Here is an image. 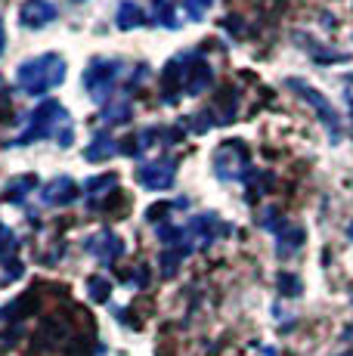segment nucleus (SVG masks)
Returning a JSON list of instances; mask_svg holds the SVG:
<instances>
[{
    "label": "nucleus",
    "instance_id": "1",
    "mask_svg": "<svg viewBox=\"0 0 353 356\" xmlns=\"http://www.w3.org/2000/svg\"><path fill=\"white\" fill-rule=\"evenodd\" d=\"M63 81H65V59L56 56V53H44V56L28 59L16 72L19 90H25L28 97H40V93L59 87Z\"/></svg>",
    "mask_w": 353,
    "mask_h": 356
},
{
    "label": "nucleus",
    "instance_id": "2",
    "mask_svg": "<svg viewBox=\"0 0 353 356\" xmlns=\"http://www.w3.org/2000/svg\"><path fill=\"white\" fill-rule=\"evenodd\" d=\"M65 124H72V121H69V112L63 108V102L44 99V102H40V106L35 108V112L28 115V127H25L22 134H19L16 140L10 143V146H31V143H38V140L56 136Z\"/></svg>",
    "mask_w": 353,
    "mask_h": 356
},
{
    "label": "nucleus",
    "instance_id": "3",
    "mask_svg": "<svg viewBox=\"0 0 353 356\" xmlns=\"http://www.w3.org/2000/svg\"><path fill=\"white\" fill-rule=\"evenodd\" d=\"M251 152L242 140H223L220 146L214 149L211 155V164H214V174L220 180H245L248 170H251Z\"/></svg>",
    "mask_w": 353,
    "mask_h": 356
},
{
    "label": "nucleus",
    "instance_id": "4",
    "mask_svg": "<svg viewBox=\"0 0 353 356\" xmlns=\"http://www.w3.org/2000/svg\"><path fill=\"white\" fill-rule=\"evenodd\" d=\"M118 78H121V59L97 56L84 68V87H87V93H90L93 102H106Z\"/></svg>",
    "mask_w": 353,
    "mask_h": 356
},
{
    "label": "nucleus",
    "instance_id": "5",
    "mask_svg": "<svg viewBox=\"0 0 353 356\" xmlns=\"http://www.w3.org/2000/svg\"><path fill=\"white\" fill-rule=\"evenodd\" d=\"M285 87H288V90H295V93H297V97H301L304 102H310V106L316 108L319 121H322V127L329 130V140H331V143H338V140H341V134H344V130H341V118H338V108L331 106V102L325 99L322 93L316 90V87H310L307 81H301V78H291Z\"/></svg>",
    "mask_w": 353,
    "mask_h": 356
},
{
    "label": "nucleus",
    "instance_id": "6",
    "mask_svg": "<svg viewBox=\"0 0 353 356\" xmlns=\"http://www.w3.org/2000/svg\"><path fill=\"white\" fill-rule=\"evenodd\" d=\"M183 78V97H202L214 84V68L202 59V53H183L176 56Z\"/></svg>",
    "mask_w": 353,
    "mask_h": 356
},
{
    "label": "nucleus",
    "instance_id": "7",
    "mask_svg": "<svg viewBox=\"0 0 353 356\" xmlns=\"http://www.w3.org/2000/svg\"><path fill=\"white\" fill-rule=\"evenodd\" d=\"M137 183L146 189H171L176 180V161L174 159H161V161H149L137 168Z\"/></svg>",
    "mask_w": 353,
    "mask_h": 356
},
{
    "label": "nucleus",
    "instance_id": "8",
    "mask_svg": "<svg viewBox=\"0 0 353 356\" xmlns=\"http://www.w3.org/2000/svg\"><path fill=\"white\" fill-rule=\"evenodd\" d=\"M227 232H229V227L217 214H211V211L195 214L192 220H189V227H186L189 242H202V245H211L217 236H227Z\"/></svg>",
    "mask_w": 353,
    "mask_h": 356
},
{
    "label": "nucleus",
    "instance_id": "9",
    "mask_svg": "<svg viewBox=\"0 0 353 356\" xmlns=\"http://www.w3.org/2000/svg\"><path fill=\"white\" fill-rule=\"evenodd\" d=\"M84 248L90 251L93 257H99L103 264H115L121 254H124V242H121L118 236H115L112 229H99L97 236H90L84 242Z\"/></svg>",
    "mask_w": 353,
    "mask_h": 356
},
{
    "label": "nucleus",
    "instance_id": "10",
    "mask_svg": "<svg viewBox=\"0 0 353 356\" xmlns=\"http://www.w3.org/2000/svg\"><path fill=\"white\" fill-rule=\"evenodd\" d=\"M78 198H81L78 183H74L72 177H53V180L40 189V202L56 204V208H63V204H74Z\"/></svg>",
    "mask_w": 353,
    "mask_h": 356
},
{
    "label": "nucleus",
    "instance_id": "11",
    "mask_svg": "<svg viewBox=\"0 0 353 356\" xmlns=\"http://www.w3.org/2000/svg\"><path fill=\"white\" fill-rule=\"evenodd\" d=\"M53 19H56V6H53L50 0H25V3L19 6V22H22L25 29H44Z\"/></svg>",
    "mask_w": 353,
    "mask_h": 356
},
{
    "label": "nucleus",
    "instance_id": "12",
    "mask_svg": "<svg viewBox=\"0 0 353 356\" xmlns=\"http://www.w3.org/2000/svg\"><path fill=\"white\" fill-rule=\"evenodd\" d=\"M208 115H214V124H233L236 115H239V93H236L233 87H223V90L217 93L214 106L208 108Z\"/></svg>",
    "mask_w": 353,
    "mask_h": 356
},
{
    "label": "nucleus",
    "instance_id": "13",
    "mask_svg": "<svg viewBox=\"0 0 353 356\" xmlns=\"http://www.w3.org/2000/svg\"><path fill=\"white\" fill-rule=\"evenodd\" d=\"M38 189V177L35 174H19V177H13V180H6V186H3V202H22L28 193H35Z\"/></svg>",
    "mask_w": 353,
    "mask_h": 356
},
{
    "label": "nucleus",
    "instance_id": "14",
    "mask_svg": "<svg viewBox=\"0 0 353 356\" xmlns=\"http://www.w3.org/2000/svg\"><path fill=\"white\" fill-rule=\"evenodd\" d=\"M115 183H118V177H115V174L90 177V180L84 183V189H87V204H90V208H99V198L108 195V193H115Z\"/></svg>",
    "mask_w": 353,
    "mask_h": 356
},
{
    "label": "nucleus",
    "instance_id": "15",
    "mask_svg": "<svg viewBox=\"0 0 353 356\" xmlns=\"http://www.w3.org/2000/svg\"><path fill=\"white\" fill-rule=\"evenodd\" d=\"M142 22H146V13H142L137 3L124 0V3L118 6V16H115V25H118L121 31H133V29H140Z\"/></svg>",
    "mask_w": 353,
    "mask_h": 356
},
{
    "label": "nucleus",
    "instance_id": "16",
    "mask_svg": "<svg viewBox=\"0 0 353 356\" xmlns=\"http://www.w3.org/2000/svg\"><path fill=\"white\" fill-rule=\"evenodd\" d=\"M118 152V143L112 140V136H106V134H97V140L90 143V146L84 149V159L87 161H106V159H112V155Z\"/></svg>",
    "mask_w": 353,
    "mask_h": 356
},
{
    "label": "nucleus",
    "instance_id": "17",
    "mask_svg": "<svg viewBox=\"0 0 353 356\" xmlns=\"http://www.w3.org/2000/svg\"><path fill=\"white\" fill-rule=\"evenodd\" d=\"M133 118V106L127 97H118L115 102H108L103 108V121L106 124H127V121Z\"/></svg>",
    "mask_w": 353,
    "mask_h": 356
},
{
    "label": "nucleus",
    "instance_id": "18",
    "mask_svg": "<svg viewBox=\"0 0 353 356\" xmlns=\"http://www.w3.org/2000/svg\"><path fill=\"white\" fill-rule=\"evenodd\" d=\"M152 22L161 29H180V19L174 13V0H152Z\"/></svg>",
    "mask_w": 353,
    "mask_h": 356
},
{
    "label": "nucleus",
    "instance_id": "19",
    "mask_svg": "<svg viewBox=\"0 0 353 356\" xmlns=\"http://www.w3.org/2000/svg\"><path fill=\"white\" fill-rule=\"evenodd\" d=\"M301 245H304V229H301V227H285V229L279 232V257L295 254Z\"/></svg>",
    "mask_w": 353,
    "mask_h": 356
},
{
    "label": "nucleus",
    "instance_id": "20",
    "mask_svg": "<svg viewBox=\"0 0 353 356\" xmlns=\"http://www.w3.org/2000/svg\"><path fill=\"white\" fill-rule=\"evenodd\" d=\"M261 227L279 236V232H282L285 227H288V220H285V217H282V211L276 208V204H267V208L261 211Z\"/></svg>",
    "mask_w": 353,
    "mask_h": 356
},
{
    "label": "nucleus",
    "instance_id": "21",
    "mask_svg": "<svg viewBox=\"0 0 353 356\" xmlns=\"http://www.w3.org/2000/svg\"><path fill=\"white\" fill-rule=\"evenodd\" d=\"M108 291H112L108 279H103V276L87 279V294H90V300H97V304H106V300H108Z\"/></svg>",
    "mask_w": 353,
    "mask_h": 356
},
{
    "label": "nucleus",
    "instance_id": "22",
    "mask_svg": "<svg viewBox=\"0 0 353 356\" xmlns=\"http://www.w3.org/2000/svg\"><path fill=\"white\" fill-rule=\"evenodd\" d=\"M214 6V0H186V16L189 22H202L205 19V13Z\"/></svg>",
    "mask_w": 353,
    "mask_h": 356
},
{
    "label": "nucleus",
    "instance_id": "23",
    "mask_svg": "<svg viewBox=\"0 0 353 356\" xmlns=\"http://www.w3.org/2000/svg\"><path fill=\"white\" fill-rule=\"evenodd\" d=\"M183 257H186L183 251L165 248V254H161V273H165V276H174V273H176V264H180Z\"/></svg>",
    "mask_w": 353,
    "mask_h": 356
},
{
    "label": "nucleus",
    "instance_id": "24",
    "mask_svg": "<svg viewBox=\"0 0 353 356\" xmlns=\"http://www.w3.org/2000/svg\"><path fill=\"white\" fill-rule=\"evenodd\" d=\"M279 289H282V294H301V282H297L295 276H279Z\"/></svg>",
    "mask_w": 353,
    "mask_h": 356
},
{
    "label": "nucleus",
    "instance_id": "25",
    "mask_svg": "<svg viewBox=\"0 0 353 356\" xmlns=\"http://www.w3.org/2000/svg\"><path fill=\"white\" fill-rule=\"evenodd\" d=\"M167 211H171V204H165V202L152 204V208H149V211H146V220L158 223V220H161V214H165V217H167Z\"/></svg>",
    "mask_w": 353,
    "mask_h": 356
},
{
    "label": "nucleus",
    "instance_id": "26",
    "mask_svg": "<svg viewBox=\"0 0 353 356\" xmlns=\"http://www.w3.org/2000/svg\"><path fill=\"white\" fill-rule=\"evenodd\" d=\"M56 140H59V146H72V140H74V127H72V124H65V127L56 134Z\"/></svg>",
    "mask_w": 353,
    "mask_h": 356
},
{
    "label": "nucleus",
    "instance_id": "27",
    "mask_svg": "<svg viewBox=\"0 0 353 356\" xmlns=\"http://www.w3.org/2000/svg\"><path fill=\"white\" fill-rule=\"evenodd\" d=\"M0 121H13V106H10V97H0Z\"/></svg>",
    "mask_w": 353,
    "mask_h": 356
},
{
    "label": "nucleus",
    "instance_id": "28",
    "mask_svg": "<svg viewBox=\"0 0 353 356\" xmlns=\"http://www.w3.org/2000/svg\"><path fill=\"white\" fill-rule=\"evenodd\" d=\"M3 44H6V34H3V19H0V56H3Z\"/></svg>",
    "mask_w": 353,
    "mask_h": 356
},
{
    "label": "nucleus",
    "instance_id": "29",
    "mask_svg": "<svg viewBox=\"0 0 353 356\" xmlns=\"http://www.w3.org/2000/svg\"><path fill=\"white\" fill-rule=\"evenodd\" d=\"M347 236H350V238H353V223H350V227H347Z\"/></svg>",
    "mask_w": 353,
    "mask_h": 356
},
{
    "label": "nucleus",
    "instance_id": "30",
    "mask_svg": "<svg viewBox=\"0 0 353 356\" xmlns=\"http://www.w3.org/2000/svg\"><path fill=\"white\" fill-rule=\"evenodd\" d=\"M74 3H84V0H74Z\"/></svg>",
    "mask_w": 353,
    "mask_h": 356
},
{
    "label": "nucleus",
    "instance_id": "31",
    "mask_svg": "<svg viewBox=\"0 0 353 356\" xmlns=\"http://www.w3.org/2000/svg\"><path fill=\"white\" fill-rule=\"evenodd\" d=\"M0 232H3V227H0Z\"/></svg>",
    "mask_w": 353,
    "mask_h": 356
}]
</instances>
